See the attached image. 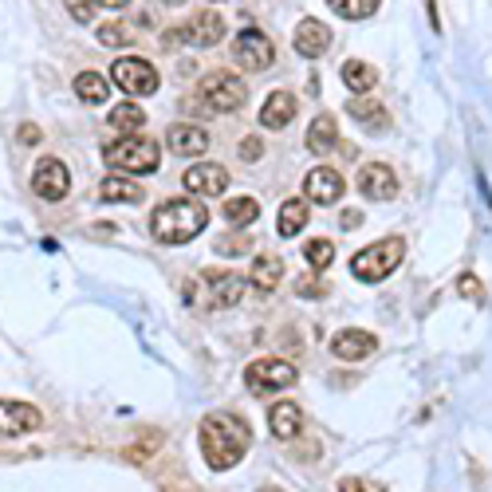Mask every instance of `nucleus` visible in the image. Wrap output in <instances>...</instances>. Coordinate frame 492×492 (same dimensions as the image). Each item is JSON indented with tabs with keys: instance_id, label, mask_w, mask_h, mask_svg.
I'll return each mask as SVG.
<instances>
[{
	"instance_id": "41",
	"label": "nucleus",
	"mask_w": 492,
	"mask_h": 492,
	"mask_svg": "<svg viewBox=\"0 0 492 492\" xmlns=\"http://www.w3.org/2000/svg\"><path fill=\"white\" fill-rule=\"evenodd\" d=\"M425 13H430V28H437V0H425Z\"/></svg>"
},
{
	"instance_id": "27",
	"label": "nucleus",
	"mask_w": 492,
	"mask_h": 492,
	"mask_svg": "<svg viewBox=\"0 0 492 492\" xmlns=\"http://www.w3.org/2000/svg\"><path fill=\"white\" fill-rule=\"evenodd\" d=\"M107 123H111L123 138H130V135H138V130H142V123H146V115H142V107H138V103H123V107H115Z\"/></svg>"
},
{
	"instance_id": "18",
	"label": "nucleus",
	"mask_w": 492,
	"mask_h": 492,
	"mask_svg": "<svg viewBox=\"0 0 492 492\" xmlns=\"http://www.w3.org/2000/svg\"><path fill=\"white\" fill-rule=\"evenodd\" d=\"M295 95L292 91H272L265 98V107H260V126L265 130H283L295 118Z\"/></svg>"
},
{
	"instance_id": "14",
	"label": "nucleus",
	"mask_w": 492,
	"mask_h": 492,
	"mask_svg": "<svg viewBox=\"0 0 492 492\" xmlns=\"http://www.w3.org/2000/svg\"><path fill=\"white\" fill-rule=\"evenodd\" d=\"M375 347H378V339L370 331H358V327H343V331L331 335V355L343 358V363H358V358L375 355Z\"/></svg>"
},
{
	"instance_id": "28",
	"label": "nucleus",
	"mask_w": 492,
	"mask_h": 492,
	"mask_svg": "<svg viewBox=\"0 0 492 492\" xmlns=\"http://www.w3.org/2000/svg\"><path fill=\"white\" fill-rule=\"evenodd\" d=\"M75 95H79L83 103H107L111 83H107L103 75H95V71H83V75H75Z\"/></svg>"
},
{
	"instance_id": "39",
	"label": "nucleus",
	"mask_w": 492,
	"mask_h": 492,
	"mask_svg": "<svg viewBox=\"0 0 492 492\" xmlns=\"http://www.w3.org/2000/svg\"><path fill=\"white\" fill-rule=\"evenodd\" d=\"M358 221H363V213H358V209H347L343 213V228H355Z\"/></svg>"
},
{
	"instance_id": "7",
	"label": "nucleus",
	"mask_w": 492,
	"mask_h": 492,
	"mask_svg": "<svg viewBox=\"0 0 492 492\" xmlns=\"http://www.w3.org/2000/svg\"><path fill=\"white\" fill-rule=\"evenodd\" d=\"M111 79H115L118 91H126L130 98H146V95L158 91V68L150 60H138V56L115 60Z\"/></svg>"
},
{
	"instance_id": "31",
	"label": "nucleus",
	"mask_w": 492,
	"mask_h": 492,
	"mask_svg": "<svg viewBox=\"0 0 492 492\" xmlns=\"http://www.w3.org/2000/svg\"><path fill=\"white\" fill-rule=\"evenodd\" d=\"M303 256H308V265H311L315 272H323V268L335 260V245H331V240H323V237H315V240H308V245H303Z\"/></svg>"
},
{
	"instance_id": "35",
	"label": "nucleus",
	"mask_w": 492,
	"mask_h": 492,
	"mask_svg": "<svg viewBox=\"0 0 492 492\" xmlns=\"http://www.w3.org/2000/svg\"><path fill=\"white\" fill-rule=\"evenodd\" d=\"M217 253H225V256H240V253H248V240H245V237H225L221 245H217Z\"/></svg>"
},
{
	"instance_id": "19",
	"label": "nucleus",
	"mask_w": 492,
	"mask_h": 492,
	"mask_svg": "<svg viewBox=\"0 0 492 492\" xmlns=\"http://www.w3.org/2000/svg\"><path fill=\"white\" fill-rule=\"evenodd\" d=\"M166 146L173 150V154H181V158H193V154H205V146H209V135H205L201 126L178 123V126H170Z\"/></svg>"
},
{
	"instance_id": "36",
	"label": "nucleus",
	"mask_w": 492,
	"mask_h": 492,
	"mask_svg": "<svg viewBox=\"0 0 492 492\" xmlns=\"http://www.w3.org/2000/svg\"><path fill=\"white\" fill-rule=\"evenodd\" d=\"M260 154H265L260 138H245V142H240V158H245V162H260Z\"/></svg>"
},
{
	"instance_id": "3",
	"label": "nucleus",
	"mask_w": 492,
	"mask_h": 492,
	"mask_svg": "<svg viewBox=\"0 0 492 492\" xmlns=\"http://www.w3.org/2000/svg\"><path fill=\"white\" fill-rule=\"evenodd\" d=\"M402 256H406V240L386 237V240H378V245L363 248V253H355L351 272H355V280H363V283H382L394 268L402 265Z\"/></svg>"
},
{
	"instance_id": "33",
	"label": "nucleus",
	"mask_w": 492,
	"mask_h": 492,
	"mask_svg": "<svg viewBox=\"0 0 492 492\" xmlns=\"http://www.w3.org/2000/svg\"><path fill=\"white\" fill-rule=\"evenodd\" d=\"M295 295H303V300H320V295H327V283H320V276L308 272V276H300V283H295Z\"/></svg>"
},
{
	"instance_id": "43",
	"label": "nucleus",
	"mask_w": 492,
	"mask_h": 492,
	"mask_svg": "<svg viewBox=\"0 0 492 492\" xmlns=\"http://www.w3.org/2000/svg\"><path fill=\"white\" fill-rule=\"evenodd\" d=\"M166 5H185V0H166Z\"/></svg>"
},
{
	"instance_id": "21",
	"label": "nucleus",
	"mask_w": 492,
	"mask_h": 492,
	"mask_svg": "<svg viewBox=\"0 0 492 492\" xmlns=\"http://www.w3.org/2000/svg\"><path fill=\"white\" fill-rule=\"evenodd\" d=\"M248 280H253V288L272 292V288H276V283L283 280V260H280L276 253H260V256L253 260V272H248Z\"/></svg>"
},
{
	"instance_id": "9",
	"label": "nucleus",
	"mask_w": 492,
	"mask_h": 492,
	"mask_svg": "<svg viewBox=\"0 0 492 492\" xmlns=\"http://www.w3.org/2000/svg\"><path fill=\"white\" fill-rule=\"evenodd\" d=\"M32 190H36V197H43V201H63L71 190L68 166H63L60 158H40L36 173H32Z\"/></svg>"
},
{
	"instance_id": "4",
	"label": "nucleus",
	"mask_w": 492,
	"mask_h": 492,
	"mask_svg": "<svg viewBox=\"0 0 492 492\" xmlns=\"http://www.w3.org/2000/svg\"><path fill=\"white\" fill-rule=\"evenodd\" d=\"M103 158H107V166H111V170H126V173H154L158 162H162L154 142L138 138V135L111 142V146L103 150Z\"/></svg>"
},
{
	"instance_id": "34",
	"label": "nucleus",
	"mask_w": 492,
	"mask_h": 492,
	"mask_svg": "<svg viewBox=\"0 0 492 492\" xmlns=\"http://www.w3.org/2000/svg\"><path fill=\"white\" fill-rule=\"evenodd\" d=\"M68 8H71V16L79 20V24H91V16H95V0H68Z\"/></svg>"
},
{
	"instance_id": "37",
	"label": "nucleus",
	"mask_w": 492,
	"mask_h": 492,
	"mask_svg": "<svg viewBox=\"0 0 492 492\" xmlns=\"http://www.w3.org/2000/svg\"><path fill=\"white\" fill-rule=\"evenodd\" d=\"M457 292L469 295V300H480V283H477V276H461V283H457Z\"/></svg>"
},
{
	"instance_id": "15",
	"label": "nucleus",
	"mask_w": 492,
	"mask_h": 492,
	"mask_svg": "<svg viewBox=\"0 0 492 492\" xmlns=\"http://www.w3.org/2000/svg\"><path fill=\"white\" fill-rule=\"evenodd\" d=\"M178 40H185V43H193V48H213V43H221L225 40V20L217 16V13H197L190 24H185L181 32H178Z\"/></svg>"
},
{
	"instance_id": "2",
	"label": "nucleus",
	"mask_w": 492,
	"mask_h": 492,
	"mask_svg": "<svg viewBox=\"0 0 492 492\" xmlns=\"http://www.w3.org/2000/svg\"><path fill=\"white\" fill-rule=\"evenodd\" d=\"M209 225V209L201 201H190V197H173V201H162L154 217H150V233L162 245H185L193 240L201 228Z\"/></svg>"
},
{
	"instance_id": "12",
	"label": "nucleus",
	"mask_w": 492,
	"mask_h": 492,
	"mask_svg": "<svg viewBox=\"0 0 492 492\" xmlns=\"http://www.w3.org/2000/svg\"><path fill=\"white\" fill-rule=\"evenodd\" d=\"M201 280H205V303L209 308H233L245 295V280L237 272H205Z\"/></svg>"
},
{
	"instance_id": "20",
	"label": "nucleus",
	"mask_w": 492,
	"mask_h": 492,
	"mask_svg": "<svg viewBox=\"0 0 492 492\" xmlns=\"http://www.w3.org/2000/svg\"><path fill=\"white\" fill-rule=\"evenodd\" d=\"M268 425H272V437L292 441V437H300V430H303V410L295 406V402H276V406L268 410Z\"/></svg>"
},
{
	"instance_id": "5",
	"label": "nucleus",
	"mask_w": 492,
	"mask_h": 492,
	"mask_svg": "<svg viewBox=\"0 0 492 492\" xmlns=\"http://www.w3.org/2000/svg\"><path fill=\"white\" fill-rule=\"evenodd\" d=\"M295 378H300L295 375V367L283 363V358H256V363L245 367V386H248V394H256V398L292 390Z\"/></svg>"
},
{
	"instance_id": "8",
	"label": "nucleus",
	"mask_w": 492,
	"mask_h": 492,
	"mask_svg": "<svg viewBox=\"0 0 492 492\" xmlns=\"http://www.w3.org/2000/svg\"><path fill=\"white\" fill-rule=\"evenodd\" d=\"M233 60L240 63L245 71H265L272 60H276V43H272L260 28H245L240 36L233 40Z\"/></svg>"
},
{
	"instance_id": "30",
	"label": "nucleus",
	"mask_w": 492,
	"mask_h": 492,
	"mask_svg": "<svg viewBox=\"0 0 492 492\" xmlns=\"http://www.w3.org/2000/svg\"><path fill=\"white\" fill-rule=\"evenodd\" d=\"M327 5H331V13L343 16V20H367V16L378 13L382 0H327Z\"/></svg>"
},
{
	"instance_id": "11",
	"label": "nucleus",
	"mask_w": 492,
	"mask_h": 492,
	"mask_svg": "<svg viewBox=\"0 0 492 492\" xmlns=\"http://www.w3.org/2000/svg\"><path fill=\"white\" fill-rule=\"evenodd\" d=\"M43 425V413L28 402H13V398H0V437H20L32 433Z\"/></svg>"
},
{
	"instance_id": "25",
	"label": "nucleus",
	"mask_w": 492,
	"mask_h": 492,
	"mask_svg": "<svg viewBox=\"0 0 492 492\" xmlns=\"http://www.w3.org/2000/svg\"><path fill=\"white\" fill-rule=\"evenodd\" d=\"M98 197L103 201H111V205H135V201H142V185L138 181H130V178H107L103 181V190H98Z\"/></svg>"
},
{
	"instance_id": "38",
	"label": "nucleus",
	"mask_w": 492,
	"mask_h": 492,
	"mask_svg": "<svg viewBox=\"0 0 492 492\" xmlns=\"http://www.w3.org/2000/svg\"><path fill=\"white\" fill-rule=\"evenodd\" d=\"M339 492H378V488L367 485V480H358V477H347L343 485H339Z\"/></svg>"
},
{
	"instance_id": "23",
	"label": "nucleus",
	"mask_w": 492,
	"mask_h": 492,
	"mask_svg": "<svg viewBox=\"0 0 492 492\" xmlns=\"http://www.w3.org/2000/svg\"><path fill=\"white\" fill-rule=\"evenodd\" d=\"M311 221V213H308V205H303V197H292V201H283L280 205V237H300L303 233V225Z\"/></svg>"
},
{
	"instance_id": "13",
	"label": "nucleus",
	"mask_w": 492,
	"mask_h": 492,
	"mask_svg": "<svg viewBox=\"0 0 492 492\" xmlns=\"http://www.w3.org/2000/svg\"><path fill=\"white\" fill-rule=\"evenodd\" d=\"M358 193H363L367 201H390V197H398V178H394L390 166L370 162V166L358 170Z\"/></svg>"
},
{
	"instance_id": "22",
	"label": "nucleus",
	"mask_w": 492,
	"mask_h": 492,
	"mask_svg": "<svg viewBox=\"0 0 492 492\" xmlns=\"http://www.w3.org/2000/svg\"><path fill=\"white\" fill-rule=\"evenodd\" d=\"M347 111H351L358 123L370 126V130H386L390 123V115H386V107L378 103V98H370V95H355L351 103H347Z\"/></svg>"
},
{
	"instance_id": "24",
	"label": "nucleus",
	"mask_w": 492,
	"mask_h": 492,
	"mask_svg": "<svg viewBox=\"0 0 492 492\" xmlns=\"http://www.w3.org/2000/svg\"><path fill=\"white\" fill-rule=\"evenodd\" d=\"M335 142H339V123L331 115H320L308 130V150L311 154H327V150H335Z\"/></svg>"
},
{
	"instance_id": "32",
	"label": "nucleus",
	"mask_w": 492,
	"mask_h": 492,
	"mask_svg": "<svg viewBox=\"0 0 492 492\" xmlns=\"http://www.w3.org/2000/svg\"><path fill=\"white\" fill-rule=\"evenodd\" d=\"M130 40H135L130 24H103L98 28V43H107V48H126Z\"/></svg>"
},
{
	"instance_id": "26",
	"label": "nucleus",
	"mask_w": 492,
	"mask_h": 492,
	"mask_svg": "<svg viewBox=\"0 0 492 492\" xmlns=\"http://www.w3.org/2000/svg\"><path fill=\"white\" fill-rule=\"evenodd\" d=\"M221 217H225V221L233 225V228H245V225H253L256 217H260V205L253 201V197H228Z\"/></svg>"
},
{
	"instance_id": "29",
	"label": "nucleus",
	"mask_w": 492,
	"mask_h": 492,
	"mask_svg": "<svg viewBox=\"0 0 492 492\" xmlns=\"http://www.w3.org/2000/svg\"><path fill=\"white\" fill-rule=\"evenodd\" d=\"M343 83L351 87V91H370V87L378 83V71L363 60H347L343 63Z\"/></svg>"
},
{
	"instance_id": "42",
	"label": "nucleus",
	"mask_w": 492,
	"mask_h": 492,
	"mask_svg": "<svg viewBox=\"0 0 492 492\" xmlns=\"http://www.w3.org/2000/svg\"><path fill=\"white\" fill-rule=\"evenodd\" d=\"M95 5H103V8H126L130 0H95Z\"/></svg>"
},
{
	"instance_id": "40",
	"label": "nucleus",
	"mask_w": 492,
	"mask_h": 492,
	"mask_svg": "<svg viewBox=\"0 0 492 492\" xmlns=\"http://www.w3.org/2000/svg\"><path fill=\"white\" fill-rule=\"evenodd\" d=\"M20 138H24L28 146H32V142H40V130H36V126H24V130H20Z\"/></svg>"
},
{
	"instance_id": "44",
	"label": "nucleus",
	"mask_w": 492,
	"mask_h": 492,
	"mask_svg": "<svg viewBox=\"0 0 492 492\" xmlns=\"http://www.w3.org/2000/svg\"><path fill=\"white\" fill-rule=\"evenodd\" d=\"M265 492H272V488H265Z\"/></svg>"
},
{
	"instance_id": "17",
	"label": "nucleus",
	"mask_w": 492,
	"mask_h": 492,
	"mask_svg": "<svg viewBox=\"0 0 492 492\" xmlns=\"http://www.w3.org/2000/svg\"><path fill=\"white\" fill-rule=\"evenodd\" d=\"M343 190H347L343 178L327 166L311 170L308 178H303V193H308V201H315V205H335L339 197H343Z\"/></svg>"
},
{
	"instance_id": "10",
	"label": "nucleus",
	"mask_w": 492,
	"mask_h": 492,
	"mask_svg": "<svg viewBox=\"0 0 492 492\" xmlns=\"http://www.w3.org/2000/svg\"><path fill=\"white\" fill-rule=\"evenodd\" d=\"M181 185L190 190L193 197H221L228 190V170L217 166V162H197V166L185 170Z\"/></svg>"
},
{
	"instance_id": "6",
	"label": "nucleus",
	"mask_w": 492,
	"mask_h": 492,
	"mask_svg": "<svg viewBox=\"0 0 492 492\" xmlns=\"http://www.w3.org/2000/svg\"><path fill=\"white\" fill-rule=\"evenodd\" d=\"M245 98H248V87L237 79L233 71H209L201 79V103L209 107V111H237V107H245Z\"/></svg>"
},
{
	"instance_id": "16",
	"label": "nucleus",
	"mask_w": 492,
	"mask_h": 492,
	"mask_svg": "<svg viewBox=\"0 0 492 492\" xmlns=\"http://www.w3.org/2000/svg\"><path fill=\"white\" fill-rule=\"evenodd\" d=\"M292 48L300 51L303 60H315L331 48V28L320 24V20H300L295 24V36H292Z\"/></svg>"
},
{
	"instance_id": "1",
	"label": "nucleus",
	"mask_w": 492,
	"mask_h": 492,
	"mask_svg": "<svg viewBox=\"0 0 492 492\" xmlns=\"http://www.w3.org/2000/svg\"><path fill=\"white\" fill-rule=\"evenodd\" d=\"M248 445H253V433L237 413H209L201 422V457L217 473H228L248 453Z\"/></svg>"
}]
</instances>
